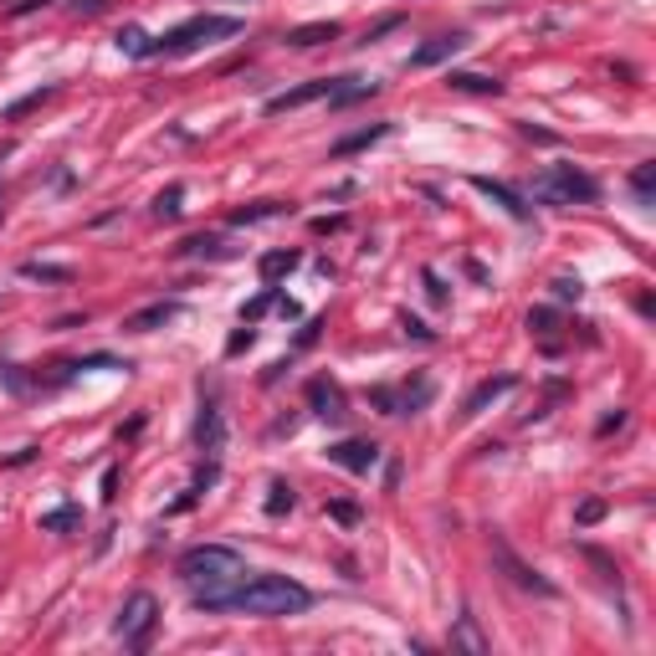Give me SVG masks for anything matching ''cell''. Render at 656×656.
Listing matches in <instances>:
<instances>
[{"label":"cell","mask_w":656,"mask_h":656,"mask_svg":"<svg viewBox=\"0 0 656 656\" xmlns=\"http://www.w3.org/2000/svg\"><path fill=\"white\" fill-rule=\"evenodd\" d=\"M298 262H303L298 252H267L262 262H256V273H262V282H277V277H288Z\"/></svg>","instance_id":"21"},{"label":"cell","mask_w":656,"mask_h":656,"mask_svg":"<svg viewBox=\"0 0 656 656\" xmlns=\"http://www.w3.org/2000/svg\"><path fill=\"white\" fill-rule=\"evenodd\" d=\"M78 523H82L78 508H57V513H47V518H42V529H47V533H72Z\"/></svg>","instance_id":"26"},{"label":"cell","mask_w":656,"mask_h":656,"mask_svg":"<svg viewBox=\"0 0 656 656\" xmlns=\"http://www.w3.org/2000/svg\"><path fill=\"white\" fill-rule=\"evenodd\" d=\"M154 625H160V600H154L149 590H134V595L124 600V610H118L113 631H118V641H124V646L144 651L149 636H154Z\"/></svg>","instance_id":"5"},{"label":"cell","mask_w":656,"mask_h":656,"mask_svg":"<svg viewBox=\"0 0 656 656\" xmlns=\"http://www.w3.org/2000/svg\"><path fill=\"white\" fill-rule=\"evenodd\" d=\"M195 447H200L206 462H221V451H226V416H221V405H216V401H206V405H200V416H195Z\"/></svg>","instance_id":"9"},{"label":"cell","mask_w":656,"mask_h":656,"mask_svg":"<svg viewBox=\"0 0 656 656\" xmlns=\"http://www.w3.org/2000/svg\"><path fill=\"white\" fill-rule=\"evenodd\" d=\"M549 288H554V298H559V303H579V292H585V282H579V277H554Z\"/></svg>","instance_id":"31"},{"label":"cell","mask_w":656,"mask_h":656,"mask_svg":"<svg viewBox=\"0 0 656 656\" xmlns=\"http://www.w3.org/2000/svg\"><path fill=\"white\" fill-rule=\"evenodd\" d=\"M395 26H401V16H384L380 26H369V32H365V42H380V36H384V32H395Z\"/></svg>","instance_id":"35"},{"label":"cell","mask_w":656,"mask_h":656,"mask_svg":"<svg viewBox=\"0 0 656 656\" xmlns=\"http://www.w3.org/2000/svg\"><path fill=\"white\" fill-rule=\"evenodd\" d=\"M170 319H180V303H175V298H164V303L139 308L134 319H124V328H128V334H154V328H164Z\"/></svg>","instance_id":"13"},{"label":"cell","mask_w":656,"mask_h":656,"mask_svg":"<svg viewBox=\"0 0 656 656\" xmlns=\"http://www.w3.org/2000/svg\"><path fill=\"white\" fill-rule=\"evenodd\" d=\"M51 93H57V88H36V93L16 97V103H11V108H5V124H16V118H26V113H32V108H42V103H47Z\"/></svg>","instance_id":"25"},{"label":"cell","mask_w":656,"mask_h":656,"mask_svg":"<svg viewBox=\"0 0 656 656\" xmlns=\"http://www.w3.org/2000/svg\"><path fill=\"white\" fill-rule=\"evenodd\" d=\"M226 36H241L236 16H190V21H180L175 32L154 36V42H149V57H190V51L216 47Z\"/></svg>","instance_id":"3"},{"label":"cell","mask_w":656,"mask_h":656,"mask_svg":"<svg viewBox=\"0 0 656 656\" xmlns=\"http://www.w3.org/2000/svg\"><path fill=\"white\" fill-rule=\"evenodd\" d=\"M273 303H277V288H273V282H267V288L256 292L252 303L241 308V323H256V319H262V313H267V308H273Z\"/></svg>","instance_id":"28"},{"label":"cell","mask_w":656,"mask_h":656,"mask_svg":"<svg viewBox=\"0 0 656 656\" xmlns=\"http://www.w3.org/2000/svg\"><path fill=\"white\" fill-rule=\"evenodd\" d=\"M180 256H206V262H226V256H236L231 246H226L221 236H190V241H180Z\"/></svg>","instance_id":"17"},{"label":"cell","mask_w":656,"mask_h":656,"mask_svg":"<svg viewBox=\"0 0 656 656\" xmlns=\"http://www.w3.org/2000/svg\"><path fill=\"white\" fill-rule=\"evenodd\" d=\"M338 32H344L338 21H313V26H298V32H288V47H298V51L323 47V42H334Z\"/></svg>","instance_id":"16"},{"label":"cell","mask_w":656,"mask_h":656,"mask_svg":"<svg viewBox=\"0 0 656 656\" xmlns=\"http://www.w3.org/2000/svg\"><path fill=\"white\" fill-rule=\"evenodd\" d=\"M384 134H390V124H369V128H359V134H344L334 144V154L344 160V154H354V149H369V144H380Z\"/></svg>","instance_id":"20"},{"label":"cell","mask_w":656,"mask_h":656,"mask_svg":"<svg viewBox=\"0 0 656 656\" xmlns=\"http://www.w3.org/2000/svg\"><path fill=\"white\" fill-rule=\"evenodd\" d=\"M21 277H32V282H72V267H51V262H21Z\"/></svg>","instance_id":"22"},{"label":"cell","mask_w":656,"mask_h":656,"mask_svg":"<svg viewBox=\"0 0 656 656\" xmlns=\"http://www.w3.org/2000/svg\"><path fill=\"white\" fill-rule=\"evenodd\" d=\"M328 513H334L338 523H359V508L354 503H328Z\"/></svg>","instance_id":"34"},{"label":"cell","mask_w":656,"mask_h":656,"mask_svg":"<svg viewBox=\"0 0 656 656\" xmlns=\"http://www.w3.org/2000/svg\"><path fill=\"white\" fill-rule=\"evenodd\" d=\"M447 88H457V93H482V97H497V93H503V82H497V78H482V72H451Z\"/></svg>","instance_id":"19"},{"label":"cell","mask_w":656,"mask_h":656,"mask_svg":"<svg viewBox=\"0 0 656 656\" xmlns=\"http://www.w3.org/2000/svg\"><path fill=\"white\" fill-rule=\"evenodd\" d=\"M344 226V216H323V221H313V231H338Z\"/></svg>","instance_id":"41"},{"label":"cell","mask_w":656,"mask_h":656,"mask_svg":"<svg viewBox=\"0 0 656 656\" xmlns=\"http://www.w3.org/2000/svg\"><path fill=\"white\" fill-rule=\"evenodd\" d=\"M401 328H405V334H411V338H420V344H431V328H426V323H420V319H411V313H405V319H401Z\"/></svg>","instance_id":"33"},{"label":"cell","mask_w":656,"mask_h":656,"mask_svg":"<svg viewBox=\"0 0 656 656\" xmlns=\"http://www.w3.org/2000/svg\"><path fill=\"white\" fill-rule=\"evenodd\" d=\"M451 651H472V656H487V636L477 631V615L472 610H462L457 615V625H451Z\"/></svg>","instance_id":"14"},{"label":"cell","mask_w":656,"mask_h":656,"mask_svg":"<svg viewBox=\"0 0 656 656\" xmlns=\"http://www.w3.org/2000/svg\"><path fill=\"white\" fill-rule=\"evenodd\" d=\"M631 190H636L641 206H651V200H656V164H651V160L631 170Z\"/></svg>","instance_id":"23"},{"label":"cell","mask_w":656,"mask_h":656,"mask_svg":"<svg viewBox=\"0 0 656 656\" xmlns=\"http://www.w3.org/2000/svg\"><path fill=\"white\" fill-rule=\"evenodd\" d=\"M241 575H246V559L226 544H195V549L180 554V579L190 585V595L226 590V585H236Z\"/></svg>","instance_id":"2"},{"label":"cell","mask_w":656,"mask_h":656,"mask_svg":"<svg viewBox=\"0 0 656 656\" xmlns=\"http://www.w3.org/2000/svg\"><path fill=\"white\" fill-rule=\"evenodd\" d=\"M529 328H533V334H554V328H559V313H554V308H533Z\"/></svg>","instance_id":"32"},{"label":"cell","mask_w":656,"mask_h":656,"mask_svg":"<svg viewBox=\"0 0 656 656\" xmlns=\"http://www.w3.org/2000/svg\"><path fill=\"white\" fill-rule=\"evenodd\" d=\"M190 600H195V610H206V615L236 610V615L282 621V615H303V610L313 605V590L298 585V579H288V575H252V569H246L236 585H226V590H200V595H190Z\"/></svg>","instance_id":"1"},{"label":"cell","mask_w":656,"mask_h":656,"mask_svg":"<svg viewBox=\"0 0 656 656\" xmlns=\"http://www.w3.org/2000/svg\"><path fill=\"white\" fill-rule=\"evenodd\" d=\"M328 462L344 467V472H369L380 462V447L374 441H338V447H328Z\"/></svg>","instance_id":"10"},{"label":"cell","mask_w":656,"mask_h":656,"mask_svg":"<svg viewBox=\"0 0 656 656\" xmlns=\"http://www.w3.org/2000/svg\"><path fill=\"white\" fill-rule=\"evenodd\" d=\"M487 549H493V564H497V569H503V575L513 579V585H518V590L544 595V600H554V595H559V585H554L549 575H539L533 564H523V559H518V554L508 549V539H503L497 529H493V539H487Z\"/></svg>","instance_id":"6"},{"label":"cell","mask_w":656,"mask_h":656,"mask_svg":"<svg viewBox=\"0 0 656 656\" xmlns=\"http://www.w3.org/2000/svg\"><path fill=\"white\" fill-rule=\"evenodd\" d=\"M103 5H108V0H78V11H88V16H93V11H103Z\"/></svg>","instance_id":"42"},{"label":"cell","mask_w":656,"mask_h":656,"mask_svg":"<svg viewBox=\"0 0 656 656\" xmlns=\"http://www.w3.org/2000/svg\"><path fill=\"white\" fill-rule=\"evenodd\" d=\"M426 292H431V303H447V288H441V277L426 273Z\"/></svg>","instance_id":"37"},{"label":"cell","mask_w":656,"mask_h":656,"mask_svg":"<svg viewBox=\"0 0 656 656\" xmlns=\"http://www.w3.org/2000/svg\"><path fill=\"white\" fill-rule=\"evenodd\" d=\"M0 221H5V190H0Z\"/></svg>","instance_id":"43"},{"label":"cell","mask_w":656,"mask_h":656,"mask_svg":"<svg viewBox=\"0 0 656 656\" xmlns=\"http://www.w3.org/2000/svg\"><path fill=\"white\" fill-rule=\"evenodd\" d=\"M462 47H467V36H462V32L436 36V42H426L420 51H411V67H436V62H447V57H457Z\"/></svg>","instance_id":"15"},{"label":"cell","mask_w":656,"mask_h":656,"mask_svg":"<svg viewBox=\"0 0 656 656\" xmlns=\"http://www.w3.org/2000/svg\"><path fill=\"white\" fill-rule=\"evenodd\" d=\"M533 200L539 206H595L600 185L585 170H575V164H549L544 175L533 180Z\"/></svg>","instance_id":"4"},{"label":"cell","mask_w":656,"mask_h":656,"mask_svg":"<svg viewBox=\"0 0 656 656\" xmlns=\"http://www.w3.org/2000/svg\"><path fill=\"white\" fill-rule=\"evenodd\" d=\"M252 349V328H241V334H231V344H226V354H241Z\"/></svg>","instance_id":"36"},{"label":"cell","mask_w":656,"mask_h":656,"mask_svg":"<svg viewBox=\"0 0 656 656\" xmlns=\"http://www.w3.org/2000/svg\"><path fill=\"white\" fill-rule=\"evenodd\" d=\"M472 190H482V195H487V200H497V206H503V210H508V216H513V221H529V200H523V195H518V190H508L503 180L472 175Z\"/></svg>","instance_id":"11"},{"label":"cell","mask_w":656,"mask_h":656,"mask_svg":"<svg viewBox=\"0 0 656 656\" xmlns=\"http://www.w3.org/2000/svg\"><path fill=\"white\" fill-rule=\"evenodd\" d=\"M615 426H625V411H615V416H605V420H600V436H610Z\"/></svg>","instance_id":"40"},{"label":"cell","mask_w":656,"mask_h":656,"mask_svg":"<svg viewBox=\"0 0 656 656\" xmlns=\"http://www.w3.org/2000/svg\"><path fill=\"white\" fill-rule=\"evenodd\" d=\"M338 78H313V82H298V88H288V93H273L267 103H262V113H292V108H308V103H319V97H334Z\"/></svg>","instance_id":"8"},{"label":"cell","mask_w":656,"mask_h":656,"mask_svg":"<svg viewBox=\"0 0 656 656\" xmlns=\"http://www.w3.org/2000/svg\"><path fill=\"white\" fill-rule=\"evenodd\" d=\"M292 503H298V493L277 477L273 487H267V503H262V508H267V518H282V513H292Z\"/></svg>","instance_id":"24"},{"label":"cell","mask_w":656,"mask_h":656,"mask_svg":"<svg viewBox=\"0 0 656 656\" xmlns=\"http://www.w3.org/2000/svg\"><path fill=\"white\" fill-rule=\"evenodd\" d=\"M103 497H108V503L118 497V467H108V472H103Z\"/></svg>","instance_id":"38"},{"label":"cell","mask_w":656,"mask_h":656,"mask_svg":"<svg viewBox=\"0 0 656 656\" xmlns=\"http://www.w3.org/2000/svg\"><path fill=\"white\" fill-rule=\"evenodd\" d=\"M513 384H518V374H493V380H482L472 395H467V405H462V420H472V416H482L487 405L497 401V395H508Z\"/></svg>","instance_id":"12"},{"label":"cell","mask_w":656,"mask_h":656,"mask_svg":"<svg viewBox=\"0 0 656 656\" xmlns=\"http://www.w3.org/2000/svg\"><path fill=\"white\" fill-rule=\"evenodd\" d=\"M292 206H282V200H256V206H241L231 210V226H252V221H277V216H288Z\"/></svg>","instance_id":"18"},{"label":"cell","mask_w":656,"mask_h":656,"mask_svg":"<svg viewBox=\"0 0 656 656\" xmlns=\"http://www.w3.org/2000/svg\"><path fill=\"white\" fill-rule=\"evenodd\" d=\"M308 405H313V416L328 420V426H344V420H349V395H344L338 380H328V374L308 380Z\"/></svg>","instance_id":"7"},{"label":"cell","mask_w":656,"mask_h":656,"mask_svg":"<svg viewBox=\"0 0 656 656\" xmlns=\"http://www.w3.org/2000/svg\"><path fill=\"white\" fill-rule=\"evenodd\" d=\"M600 518H605V497H585V503L575 508V523H579V529H590V523H600Z\"/></svg>","instance_id":"30"},{"label":"cell","mask_w":656,"mask_h":656,"mask_svg":"<svg viewBox=\"0 0 656 656\" xmlns=\"http://www.w3.org/2000/svg\"><path fill=\"white\" fill-rule=\"evenodd\" d=\"M319 328H323V319H313V323H308L303 334H298V349H308V344H313V338H319Z\"/></svg>","instance_id":"39"},{"label":"cell","mask_w":656,"mask_h":656,"mask_svg":"<svg viewBox=\"0 0 656 656\" xmlns=\"http://www.w3.org/2000/svg\"><path fill=\"white\" fill-rule=\"evenodd\" d=\"M118 51H128V57H149V36L139 32V26H124V32H118Z\"/></svg>","instance_id":"29"},{"label":"cell","mask_w":656,"mask_h":656,"mask_svg":"<svg viewBox=\"0 0 656 656\" xmlns=\"http://www.w3.org/2000/svg\"><path fill=\"white\" fill-rule=\"evenodd\" d=\"M180 200H185V185H170V190H164L160 200H154V216H160V221H175L180 210H185Z\"/></svg>","instance_id":"27"}]
</instances>
